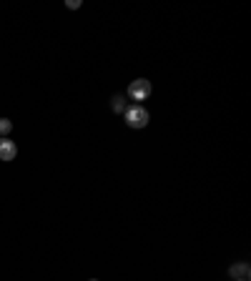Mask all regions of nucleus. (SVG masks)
<instances>
[{
	"label": "nucleus",
	"mask_w": 251,
	"mask_h": 281,
	"mask_svg": "<svg viewBox=\"0 0 251 281\" xmlns=\"http://www.w3.org/2000/svg\"><path fill=\"white\" fill-rule=\"evenodd\" d=\"M148 111L143 108V106H131L128 111H125V123L131 126V128H146L148 126Z\"/></svg>",
	"instance_id": "obj_1"
},
{
	"label": "nucleus",
	"mask_w": 251,
	"mask_h": 281,
	"mask_svg": "<svg viewBox=\"0 0 251 281\" xmlns=\"http://www.w3.org/2000/svg\"><path fill=\"white\" fill-rule=\"evenodd\" d=\"M148 96H151V80L146 78L131 80V85H128V98L131 101H146Z\"/></svg>",
	"instance_id": "obj_2"
},
{
	"label": "nucleus",
	"mask_w": 251,
	"mask_h": 281,
	"mask_svg": "<svg viewBox=\"0 0 251 281\" xmlns=\"http://www.w3.org/2000/svg\"><path fill=\"white\" fill-rule=\"evenodd\" d=\"M18 156V146L10 138H0V161H15Z\"/></svg>",
	"instance_id": "obj_3"
},
{
	"label": "nucleus",
	"mask_w": 251,
	"mask_h": 281,
	"mask_svg": "<svg viewBox=\"0 0 251 281\" xmlns=\"http://www.w3.org/2000/svg\"><path fill=\"white\" fill-rule=\"evenodd\" d=\"M229 274H231V279L234 281H249V274H251V269H249V264H234L231 269H229Z\"/></svg>",
	"instance_id": "obj_4"
},
{
	"label": "nucleus",
	"mask_w": 251,
	"mask_h": 281,
	"mask_svg": "<svg viewBox=\"0 0 251 281\" xmlns=\"http://www.w3.org/2000/svg\"><path fill=\"white\" fill-rule=\"evenodd\" d=\"M111 108H113L116 113H125V111H128V106H125L123 96H113V98H111Z\"/></svg>",
	"instance_id": "obj_5"
},
{
	"label": "nucleus",
	"mask_w": 251,
	"mask_h": 281,
	"mask_svg": "<svg viewBox=\"0 0 251 281\" xmlns=\"http://www.w3.org/2000/svg\"><path fill=\"white\" fill-rule=\"evenodd\" d=\"M10 131H13V123H10L8 118H0V136L5 138V136H8Z\"/></svg>",
	"instance_id": "obj_6"
},
{
	"label": "nucleus",
	"mask_w": 251,
	"mask_h": 281,
	"mask_svg": "<svg viewBox=\"0 0 251 281\" xmlns=\"http://www.w3.org/2000/svg\"><path fill=\"white\" fill-rule=\"evenodd\" d=\"M66 5H68V8H71V10H76V8H81V0H68V3H66Z\"/></svg>",
	"instance_id": "obj_7"
},
{
	"label": "nucleus",
	"mask_w": 251,
	"mask_h": 281,
	"mask_svg": "<svg viewBox=\"0 0 251 281\" xmlns=\"http://www.w3.org/2000/svg\"><path fill=\"white\" fill-rule=\"evenodd\" d=\"M90 281H98V279H90Z\"/></svg>",
	"instance_id": "obj_8"
}]
</instances>
